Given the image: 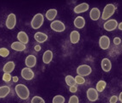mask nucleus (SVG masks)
I'll return each instance as SVG.
<instances>
[{"label":"nucleus","mask_w":122,"mask_h":103,"mask_svg":"<svg viewBox=\"0 0 122 103\" xmlns=\"http://www.w3.org/2000/svg\"><path fill=\"white\" fill-rule=\"evenodd\" d=\"M15 94H17V96L21 100H27L29 97V94H30V92H29V89H28V87L22 83L17 84L15 86Z\"/></svg>","instance_id":"nucleus-1"},{"label":"nucleus","mask_w":122,"mask_h":103,"mask_svg":"<svg viewBox=\"0 0 122 103\" xmlns=\"http://www.w3.org/2000/svg\"><path fill=\"white\" fill-rule=\"evenodd\" d=\"M116 10V7L113 4H107L106 6L104 7V10L102 11V14L101 15V17L102 20H107L109 17H111L112 15L114 14Z\"/></svg>","instance_id":"nucleus-2"},{"label":"nucleus","mask_w":122,"mask_h":103,"mask_svg":"<svg viewBox=\"0 0 122 103\" xmlns=\"http://www.w3.org/2000/svg\"><path fill=\"white\" fill-rule=\"evenodd\" d=\"M43 23H44V15L41 13L35 14L30 22L31 28L33 29H40L43 25Z\"/></svg>","instance_id":"nucleus-3"},{"label":"nucleus","mask_w":122,"mask_h":103,"mask_svg":"<svg viewBox=\"0 0 122 103\" xmlns=\"http://www.w3.org/2000/svg\"><path fill=\"white\" fill-rule=\"evenodd\" d=\"M92 72V69L91 67L88 64H81L79 65L77 68H76V73L78 76L81 77H86V76H89Z\"/></svg>","instance_id":"nucleus-4"},{"label":"nucleus","mask_w":122,"mask_h":103,"mask_svg":"<svg viewBox=\"0 0 122 103\" xmlns=\"http://www.w3.org/2000/svg\"><path fill=\"white\" fill-rule=\"evenodd\" d=\"M50 28L55 32H58V33H61V32H64L66 30V25L63 22H61L59 20H57V21H52L50 24Z\"/></svg>","instance_id":"nucleus-5"},{"label":"nucleus","mask_w":122,"mask_h":103,"mask_svg":"<svg viewBox=\"0 0 122 103\" xmlns=\"http://www.w3.org/2000/svg\"><path fill=\"white\" fill-rule=\"evenodd\" d=\"M16 25V16L14 13L8 15L5 21V26L8 29H13Z\"/></svg>","instance_id":"nucleus-6"},{"label":"nucleus","mask_w":122,"mask_h":103,"mask_svg":"<svg viewBox=\"0 0 122 103\" xmlns=\"http://www.w3.org/2000/svg\"><path fill=\"white\" fill-rule=\"evenodd\" d=\"M21 76L24 80H27V81H31L32 79L35 77V73L32 70L31 68H28V67H25L21 71Z\"/></svg>","instance_id":"nucleus-7"},{"label":"nucleus","mask_w":122,"mask_h":103,"mask_svg":"<svg viewBox=\"0 0 122 103\" xmlns=\"http://www.w3.org/2000/svg\"><path fill=\"white\" fill-rule=\"evenodd\" d=\"M86 95H87V98L89 101L91 102H94L98 100L99 95H98V92L97 90L94 88H89L86 92Z\"/></svg>","instance_id":"nucleus-8"},{"label":"nucleus","mask_w":122,"mask_h":103,"mask_svg":"<svg viewBox=\"0 0 122 103\" xmlns=\"http://www.w3.org/2000/svg\"><path fill=\"white\" fill-rule=\"evenodd\" d=\"M118 25H119V23H118L117 20L111 19L105 22L103 24V28H104L105 30L111 32V31H113L114 29H116V28H118Z\"/></svg>","instance_id":"nucleus-9"},{"label":"nucleus","mask_w":122,"mask_h":103,"mask_svg":"<svg viewBox=\"0 0 122 103\" xmlns=\"http://www.w3.org/2000/svg\"><path fill=\"white\" fill-rule=\"evenodd\" d=\"M99 46L101 49L102 50H107L110 46V39L107 35H102L99 39Z\"/></svg>","instance_id":"nucleus-10"},{"label":"nucleus","mask_w":122,"mask_h":103,"mask_svg":"<svg viewBox=\"0 0 122 103\" xmlns=\"http://www.w3.org/2000/svg\"><path fill=\"white\" fill-rule=\"evenodd\" d=\"M25 64L28 68H33L36 65V63H37V59L35 55H28L27 56V58L25 59Z\"/></svg>","instance_id":"nucleus-11"},{"label":"nucleus","mask_w":122,"mask_h":103,"mask_svg":"<svg viewBox=\"0 0 122 103\" xmlns=\"http://www.w3.org/2000/svg\"><path fill=\"white\" fill-rule=\"evenodd\" d=\"M101 66H102V69L103 71L109 72L112 69V63L110 61V59H107V58L103 59L101 62Z\"/></svg>","instance_id":"nucleus-12"},{"label":"nucleus","mask_w":122,"mask_h":103,"mask_svg":"<svg viewBox=\"0 0 122 103\" xmlns=\"http://www.w3.org/2000/svg\"><path fill=\"white\" fill-rule=\"evenodd\" d=\"M89 5L87 3H82L80 5H76L74 8V12L76 14H80V13H83V12H86V11L89 10Z\"/></svg>","instance_id":"nucleus-13"},{"label":"nucleus","mask_w":122,"mask_h":103,"mask_svg":"<svg viewBox=\"0 0 122 103\" xmlns=\"http://www.w3.org/2000/svg\"><path fill=\"white\" fill-rule=\"evenodd\" d=\"M101 11L98 8H92L89 11V17L92 21H97L101 17Z\"/></svg>","instance_id":"nucleus-14"},{"label":"nucleus","mask_w":122,"mask_h":103,"mask_svg":"<svg viewBox=\"0 0 122 103\" xmlns=\"http://www.w3.org/2000/svg\"><path fill=\"white\" fill-rule=\"evenodd\" d=\"M53 58V53L51 50H46L45 51V53H43L42 56V60H43L44 64H50L51 61L52 60Z\"/></svg>","instance_id":"nucleus-15"},{"label":"nucleus","mask_w":122,"mask_h":103,"mask_svg":"<svg viewBox=\"0 0 122 103\" xmlns=\"http://www.w3.org/2000/svg\"><path fill=\"white\" fill-rule=\"evenodd\" d=\"M35 39L39 43H44L45 41H46L48 39L47 34H46L45 33H42V32H36L35 34Z\"/></svg>","instance_id":"nucleus-16"},{"label":"nucleus","mask_w":122,"mask_h":103,"mask_svg":"<svg viewBox=\"0 0 122 103\" xmlns=\"http://www.w3.org/2000/svg\"><path fill=\"white\" fill-rule=\"evenodd\" d=\"M17 39L18 41L22 43V44L26 45L28 43V35L27 34L26 32H24V31H20L19 33L17 34Z\"/></svg>","instance_id":"nucleus-17"},{"label":"nucleus","mask_w":122,"mask_h":103,"mask_svg":"<svg viewBox=\"0 0 122 103\" xmlns=\"http://www.w3.org/2000/svg\"><path fill=\"white\" fill-rule=\"evenodd\" d=\"M74 25L76 29H82L85 26V19L83 16H81V15L76 16L74 20Z\"/></svg>","instance_id":"nucleus-18"},{"label":"nucleus","mask_w":122,"mask_h":103,"mask_svg":"<svg viewBox=\"0 0 122 103\" xmlns=\"http://www.w3.org/2000/svg\"><path fill=\"white\" fill-rule=\"evenodd\" d=\"M10 47L15 52H22L26 49V45L22 44L19 41H15L10 45Z\"/></svg>","instance_id":"nucleus-19"},{"label":"nucleus","mask_w":122,"mask_h":103,"mask_svg":"<svg viewBox=\"0 0 122 103\" xmlns=\"http://www.w3.org/2000/svg\"><path fill=\"white\" fill-rule=\"evenodd\" d=\"M15 67V63H14L13 61H9L4 65V67H3V71H4V73H10V74L14 70Z\"/></svg>","instance_id":"nucleus-20"},{"label":"nucleus","mask_w":122,"mask_h":103,"mask_svg":"<svg viewBox=\"0 0 122 103\" xmlns=\"http://www.w3.org/2000/svg\"><path fill=\"white\" fill-rule=\"evenodd\" d=\"M79 39H80V33L78 31L73 30L70 34V40L72 44H76L78 43Z\"/></svg>","instance_id":"nucleus-21"},{"label":"nucleus","mask_w":122,"mask_h":103,"mask_svg":"<svg viewBox=\"0 0 122 103\" xmlns=\"http://www.w3.org/2000/svg\"><path fill=\"white\" fill-rule=\"evenodd\" d=\"M57 14H58V11H57L56 9L48 10L46 13V18L48 21H53L54 18L57 16Z\"/></svg>","instance_id":"nucleus-22"},{"label":"nucleus","mask_w":122,"mask_h":103,"mask_svg":"<svg viewBox=\"0 0 122 103\" xmlns=\"http://www.w3.org/2000/svg\"><path fill=\"white\" fill-rule=\"evenodd\" d=\"M10 92L9 86H1L0 87V99L5 98Z\"/></svg>","instance_id":"nucleus-23"},{"label":"nucleus","mask_w":122,"mask_h":103,"mask_svg":"<svg viewBox=\"0 0 122 103\" xmlns=\"http://www.w3.org/2000/svg\"><path fill=\"white\" fill-rule=\"evenodd\" d=\"M65 81H66V83L67 84L69 87H71V86H76V81H75V77H73L71 75H67L65 78Z\"/></svg>","instance_id":"nucleus-24"},{"label":"nucleus","mask_w":122,"mask_h":103,"mask_svg":"<svg viewBox=\"0 0 122 103\" xmlns=\"http://www.w3.org/2000/svg\"><path fill=\"white\" fill-rule=\"evenodd\" d=\"M107 86V83L104 81V80H100V81L96 83V89L97 90V92H102L103 90L105 89Z\"/></svg>","instance_id":"nucleus-25"},{"label":"nucleus","mask_w":122,"mask_h":103,"mask_svg":"<svg viewBox=\"0 0 122 103\" xmlns=\"http://www.w3.org/2000/svg\"><path fill=\"white\" fill-rule=\"evenodd\" d=\"M65 101H66V98L60 94H57L52 99V103H65Z\"/></svg>","instance_id":"nucleus-26"},{"label":"nucleus","mask_w":122,"mask_h":103,"mask_svg":"<svg viewBox=\"0 0 122 103\" xmlns=\"http://www.w3.org/2000/svg\"><path fill=\"white\" fill-rule=\"evenodd\" d=\"M31 103H46V102H45V100L42 97L35 95V96H34L33 98L31 99Z\"/></svg>","instance_id":"nucleus-27"},{"label":"nucleus","mask_w":122,"mask_h":103,"mask_svg":"<svg viewBox=\"0 0 122 103\" xmlns=\"http://www.w3.org/2000/svg\"><path fill=\"white\" fill-rule=\"evenodd\" d=\"M10 55V51L5 47H1L0 48V57L6 58Z\"/></svg>","instance_id":"nucleus-28"},{"label":"nucleus","mask_w":122,"mask_h":103,"mask_svg":"<svg viewBox=\"0 0 122 103\" xmlns=\"http://www.w3.org/2000/svg\"><path fill=\"white\" fill-rule=\"evenodd\" d=\"M75 81H76V84H83L85 83V79L83 77H81V76H76L75 77Z\"/></svg>","instance_id":"nucleus-29"},{"label":"nucleus","mask_w":122,"mask_h":103,"mask_svg":"<svg viewBox=\"0 0 122 103\" xmlns=\"http://www.w3.org/2000/svg\"><path fill=\"white\" fill-rule=\"evenodd\" d=\"M2 79L3 81L5 82V83H9V82H10L12 80V77H11V75L10 73H4Z\"/></svg>","instance_id":"nucleus-30"},{"label":"nucleus","mask_w":122,"mask_h":103,"mask_svg":"<svg viewBox=\"0 0 122 103\" xmlns=\"http://www.w3.org/2000/svg\"><path fill=\"white\" fill-rule=\"evenodd\" d=\"M68 103H79V99L76 95H71L69 99Z\"/></svg>","instance_id":"nucleus-31"},{"label":"nucleus","mask_w":122,"mask_h":103,"mask_svg":"<svg viewBox=\"0 0 122 103\" xmlns=\"http://www.w3.org/2000/svg\"><path fill=\"white\" fill-rule=\"evenodd\" d=\"M119 100V97L116 96V95H112L109 99V102L110 103H116Z\"/></svg>","instance_id":"nucleus-32"},{"label":"nucleus","mask_w":122,"mask_h":103,"mask_svg":"<svg viewBox=\"0 0 122 103\" xmlns=\"http://www.w3.org/2000/svg\"><path fill=\"white\" fill-rule=\"evenodd\" d=\"M120 42H121V39L120 37H115L113 39V43L114 45H120Z\"/></svg>","instance_id":"nucleus-33"},{"label":"nucleus","mask_w":122,"mask_h":103,"mask_svg":"<svg viewBox=\"0 0 122 103\" xmlns=\"http://www.w3.org/2000/svg\"><path fill=\"white\" fill-rule=\"evenodd\" d=\"M76 91H77V87L76 86H71V87H70L71 93H76Z\"/></svg>","instance_id":"nucleus-34"},{"label":"nucleus","mask_w":122,"mask_h":103,"mask_svg":"<svg viewBox=\"0 0 122 103\" xmlns=\"http://www.w3.org/2000/svg\"><path fill=\"white\" fill-rule=\"evenodd\" d=\"M35 50L36 51V52H40V51L41 50V46H40V45H36V46H35Z\"/></svg>","instance_id":"nucleus-35"},{"label":"nucleus","mask_w":122,"mask_h":103,"mask_svg":"<svg viewBox=\"0 0 122 103\" xmlns=\"http://www.w3.org/2000/svg\"><path fill=\"white\" fill-rule=\"evenodd\" d=\"M12 81H13L14 83H17V82H18V77H12Z\"/></svg>","instance_id":"nucleus-36"},{"label":"nucleus","mask_w":122,"mask_h":103,"mask_svg":"<svg viewBox=\"0 0 122 103\" xmlns=\"http://www.w3.org/2000/svg\"><path fill=\"white\" fill-rule=\"evenodd\" d=\"M119 100H120V101L122 103V92L120 93V95H119Z\"/></svg>","instance_id":"nucleus-37"},{"label":"nucleus","mask_w":122,"mask_h":103,"mask_svg":"<svg viewBox=\"0 0 122 103\" xmlns=\"http://www.w3.org/2000/svg\"><path fill=\"white\" fill-rule=\"evenodd\" d=\"M118 29H120V30H121V31H122V22L119 23V25H118Z\"/></svg>","instance_id":"nucleus-38"}]
</instances>
